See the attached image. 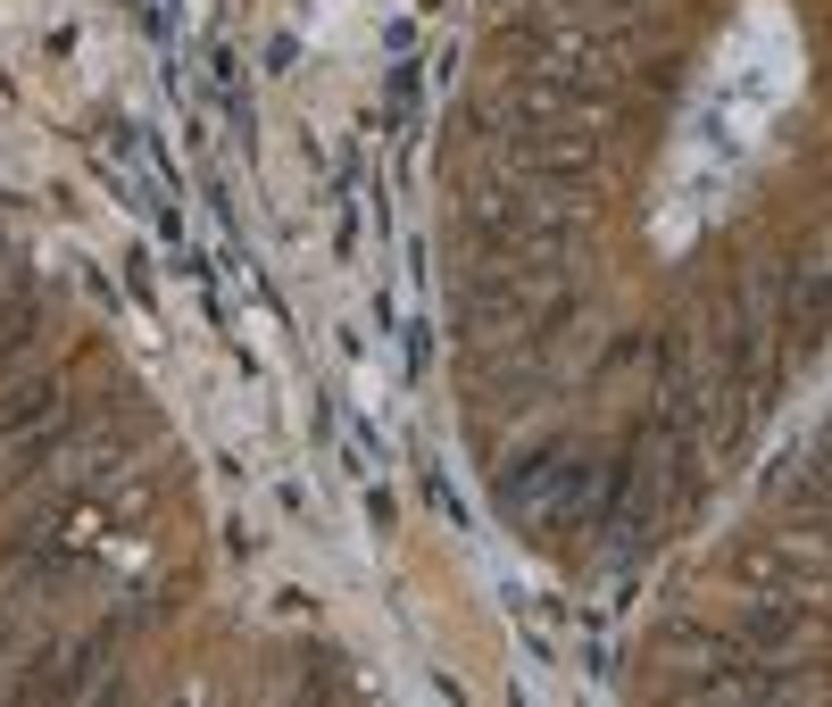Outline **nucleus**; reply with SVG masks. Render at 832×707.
<instances>
[{"instance_id":"1","label":"nucleus","mask_w":832,"mask_h":707,"mask_svg":"<svg viewBox=\"0 0 832 707\" xmlns=\"http://www.w3.org/2000/svg\"><path fill=\"white\" fill-rule=\"evenodd\" d=\"M216 92H225V109H234V134L250 141V84H241V59H234V50H216Z\"/></svg>"},{"instance_id":"2","label":"nucleus","mask_w":832,"mask_h":707,"mask_svg":"<svg viewBox=\"0 0 832 707\" xmlns=\"http://www.w3.org/2000/svg\"><path fill=\"white\" fill-rule=\"evenodd\" d=\"M408 117H417V67H400V75H392V125L408 134Z\"/></svg>"},{"instance_id":"3","label":"nucleus","mask_w":832,"mask_h":707,"mask_svg":"<svg viewBox=\"0 0 832 707\" xmlns=\"http://www.w3.org/2000/svg\"><path fill=\"white\" fill-rule=\"evenodd\" d=\"M425 492H433V508H442V517H450V524H467V499L450 492V474H425Z\"/></svg>"}]
</instances>
